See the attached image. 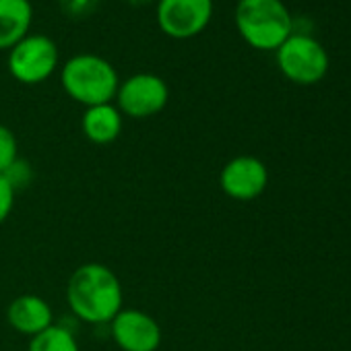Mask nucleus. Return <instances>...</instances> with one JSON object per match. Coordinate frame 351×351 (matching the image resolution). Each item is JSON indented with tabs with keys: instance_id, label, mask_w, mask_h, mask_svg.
I'll return each instance as SVG.
<instances>
[{
	"instance_id": "obj_1",
	"label": "nucleus",
	"mask_w": 351,
	"mask_h": 351,
	"mask_svg": "<svg viewBox=\"0 0 351 351\" xmlns=\"http://www.w3.org/2000/svg\"><path fill=\"white\" fill-rule=\"evenodd\" d=\"M66 302L79 320L87 324H110L124 304L122 283L110 267L87 263L73 271L66 283Z\"/></svg>"
},
{
	"instance_id": "obj_2",
	"label": "nucleus",
	"mask_w": 351,
	"mask_h": 351,
	"mask_svg": "<svg viewBox=\"0 0 351 351\" xmlns=\"http://www.w3.org/2000/svg\"><path fill=\"white\" fill-rule=\"evenodd\" d=\"M234 23L240 38L261 52H275L293 34V19L283 0H238Z\"/></svg>"
},
{
	"instance_id": "obj_3",
	"label": "nucleus",
	"mask_w": 351,
	"mask_h": 351,
	"mask_svg": "<svg viewBox=\"0 0 351 351\" xmlns=\"http://www.w3.org/2000/svg\"><path fill=\"white\" fill-rule=\"evenodd\" d=\"M60 85L77 104L91 108L112 104L120 77L110 60L99 54H75L60 69Z\"/></svg>"
},
{
	"instance_id": "obj_4",
	"label": "nucleus",
	"mask_w": 351,
	"mask_h": 351,
	"mask_svg": "<svg viewBox=\"0 0 351 351\" xmlns=\"http://www.w3.org/2000/svg\"><path fill=\"white\" fill-rule=\"evenodd\" d=\"M60 64V52L52 38L29 34L9 50L7 69L21 85H40L48 81Z\"/></svg>"
},
{
	"instance_id": "obj_5",
	"label": "nucleus",
	"mask_w": 351,
	"mask_h": 351,
	"mask_svg": "<svg viewBox=\"0 0 351 351\" xmlns=\"http://www.w3.org/2000/svg\"><path fill=\"white\" fill-rule=\"evenodd\" d=\"M275 58L283 77L298 85H314L328 73V54L324 46L306 34H291L275 50Z\"/></svg>"
},
{
	"instance_id": "obj_6",
	"label": "nucleus",
	"mask_w": 351,
	"mask_h": 351,
	"mask_svg": "<svg viewBox=\"0 0 351 351\" xmlns=\"http://www.w3.org/2000/svg\"><path fill=\"white\" fill-rule=\"evenodd\" d=\"M157 27L171 40L201 36L213 19V0H157Z\"/></svg>"
},
{
	"instance_id": "obj_7",
	"label": "nucleus",
	"mask_w": 351,
	"mask_h": 351,
	"mask_svg": "<svg viewBox=\"0 0 351 351\" xmlns=\"http://www.w3.org/2000/svg\"><path fill=\"white\" fill-rule=\"evenodd\" d=\"M169 101L167 83L153 73H136L118 85L116 108L122 116L145 120L159 114Z\"/></svg>"
},
{
	"instance_id": "obj_8",
	"label": "nucleus",
	"mask_w": 351,
	"mask_h": 351,
	"mask_svg": "<svg viewBox=\"0 0 351 351\" xmlns=\"http://www.w3.org/2000/svg\"><path fill=\"white\" fill-rule=\"evenodd\" d=\"M110 335L122 351H157L161 345L159 322L136 308H122L110 322Z\"/></svg>"
},
{
	"instance_id": "obj_9",
	"label": "nucleus",
	"mask_w": 351,
	"mask_h": 351,
	"mask_svg": "<svg viewBox=\"0 0 351 351\" xmlns=\"http://www.w3.org/2000/svg\"><path fill=\"white\" fill-rule=\"evenodd\" d=\"M267 184V165L252 155H238L230 159L219 173L221 191L234 201H254L265 193Z\"/></svg>"
},
{
	"instance_id": "obj_10",
	"label": "nucleus",
	"mask_w": 351,
	"mask_h": 351,
	"mask_svg": "<svg viewBox=\"0 0 351 351\" xmlns=\"http://www.w3.org/2000/svg\"><path fill=\"white\" fill-rule=\"evenodd\" d=\"M7 320L13 330L32 339L54 324V310L42 295L23 293L9 304Z\"/></svg>"
},
{
	"instance_id": "obj_11",
	"label": "nucleus",
	"mask_w": 351,
	"mask_h": 351,
	"mask_svg": "<svg viewBox=\"0 0 351 351\" xmlns=\"http://www.w3.org/2000/svg\"><path fill=\"white\" fill-rule=\"evenodd\" d=\"M32 23V0H0V50L9 52L25 36H29Z\"/></svg>"
},
{
	"instance_id": "obj_12",
	"label": "nucleus",
	"mask_w": 351,
	"mask_h": 351,
	"mask_svg": "<svg viewBox=\"0 0 351 351\" xmlns=\"http://www.w3.org/2000/svg\"><path fill=\"white\" fill-rule=\"evenodd\" d=\"M124 116L116 108V104H101L85 108L81 118V128L87 141L95 145H110L122 132Z\"/></svg>"
},
{
	"instance_id": "obj_13",
	"label": "nucleus",
	"mask_w": 351,
	"mask_h": 351,
	"mask_svg": "<svg viewBox=\"0 0 351 351\" xmlns=\"http://www.w3.org/2000/svg\"><path fill=\"white\" fill-rule=\"evenodd\" d=\"M27 351H81V347L71 328L54 322L40 335L29 339Z\"/></svg>"
},
{
	"instance_id": "obj_14",
	"label": "nucleus",
	"mask_w": 351,
	"mask_h": 351,
	"mask_svg": "<svg viewBox=\"0 0 351 351\" xmlns=\"http://www.w3.org/2000/svg\"><path fill=\"white\" fill-rule=\"evenodd\" d=\"M17 159H19L17 136L9 126L0 124V173H7Z\"/></svg>"
},
{
	"instance_id": "obj_15",
	"label": "nucleus",
	"mask_w": 351,
	"mask_h": 351,
	"mask_svg": "<svg viewBox=\"0 0 351 351\" xmlns=\"http://www.w3.org/2000/svg\"><path fill=\"white\" fill-rule=\"evenodd\" d=\"M15 193L17 191L9 182L7 176L0 173V226L9 219V215H11L13 207H15Z\"/></svg>"
},
{
	"instance_id": "obj_16",
	"label": "nucleus",
	"mask_w": 351,
	"mask_h": 351,
	"mask_svg": "<svg viewBox=\"0 0 351 351\" xmlns=\"http://www.w3.org/2000/svg\"><path fill=\"white\" fill-rule=\"evenodd\" d=\"M5 176L9 178V182L15 186V191H17L19 186H25V184L29 182V176H32L29 163H27V161H23V159H17Z\"/></svg>"
}]
</instances>
